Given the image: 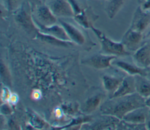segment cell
I'll return each mask as SVG.
<instances>
[{
  "label": "cell",
  "instance_id": "277c9868",
  "mask_svg": "<svg viewBox=\"0 0 150 130\" xmlns=\"http://www.w3.org/2000/svg\"><path fill=\"white\" fill-rule=\"evenodd\" d=\"M144 38L143 33L129 28L123 35L121 43L129 52H135L143 44Z\"/></svg>",
  "mask_w": 150,
  "mask_h": 130
},
{
  "label": "cell",
  "instance_id": "f546056e",
  "mask_svg": "<svg viewBox=\"0 0 150 130\" xmlns=\"http://www.w3.org/2000/svg\"><path fill=\"white\" fill-rule=\"evenodd\" d=\"M146 76L150 80V66H149L147 68H146Z\"/></svg>",
  "mask_w": 150,
  "mask_h": 130
},
{
  "label": "cell",
  "instance_id": "2e32d148",
  "mask_svg": "<svg viewBox=\"0 0 150 130\" xmlns=\"http://www.w3.org/2000/svg\"><path fill=\"white\" fill-rule=\"evenodd\" d=\"M113 64L129 75H146V68H141L135 64L133 65L124 61H117L115 62H113Z\"/></svg>",
  "mask_w": 150,
  "mask_h": 130
},
{
  "label": "cell",
  "instance_id": "ffe728a7",
  "mask_svg": "<svg viewBox=\"0 0 150 130\" xmlns=\"http://www.w3.org/2000/svg\"><path fill=\"white\" fill-rule=\"evenodd\" d=\"M126 0H107L105 3V12L109 18H113L121 9Z\"/></svg>",
  "mask_w": 150,
  "mask_h": 130
},
{
  "label": "cell",
  "instance_id": "9a60e30c",
  "mask_svg": "<svg viewBox=\"0 0 150 130\" xmlns=\"http://www.w3.org/2000/svg\"><path fill=\"white\" fill-rule=\"evenodd\" d=\"M134 76L136 92L145 99L150 96V80L144 75H136Z\"/></svg>",
  "mask_w": 150,
  "mask_h": 130
},
{
  "label": "cell",
  "instance_id": "d6986e66",
  "mask_svg": "<svg viewBox=\"0 0 150 130\" xmlns=\"http://www.w3.org/2000/svg\"><path fill=\"white\" fill-rule=\"evenodd\" d=\"M123 78L124 77H116L105 75L103 76V84L105 89L110 92L111 95L118 89Z\"/></svg>",
  "mask_w": 150,
  "mask_h": 130
},
{
  "label": "cell",
  "instance_id": "52a82bcc",
  "mask_svg": "<svg viewBox=\"0 0 150 130\" xmlns=\"http://www.w3.org/2000/svg\"><path fill=\"white\" fill-rule=\"evenodd\" d=\"M103 115L91 124H86L84 126V128L88 129H112L117 128L120 122V119L110 115Z\"/></svg>",
  "mask_w": 150,
  "mask_h": 130
},
{
  "label": "cell",
  "instance_id": "30bf717a",
  "mask_svg": "<svg viewBox=\"0 0 150 130\" xmlns=\"http://www.w3.org/2000/svg\"><path fill=\"white\" fill-rule=\"evenodd\" d=\"M49 8L56 17H72L74 15L72 7L67 0H54Z\"/></svg>",
  "mask_w": 150,
  "mask_h": 130
},
{
  "label": "cell",
  "instance_id": "7402d4cb",
  "mask_svg": "<svg viewBox=\"0 0 150 130\" xmlns=\"http://www.w3.org/2000/svg\"><path fill=\"white\" fill-rule=\"evenodd\" d=\"M117 128L122 129H146L145 124H132L127 122L122 119V121H120L117 126Z\"/></svg>",
  "mask_w": 150,
  "mask_h": 130
},
{
  "label": "cell",
  "instance_id": "4dcf8cb0",
  "mask_svg": "<svg viewBox=\"0 0 150 130\" xmlns=\"http://www.w3.org/2000/svg\"><path fill=\"white\" fill-rule=\"evenodd\" d=\"M145 125H146V129H149L150 130V121H148L145 122Z\"/></svg>",
  "mask_w": 150,
  "mask_h": 130
},
{
  "label": "cell",
  "instance_id": "9c48e42d",
  "mask_svg": "<svg viewBox=\"0 0 150 130\" xmlns=\"http://www.w3.org/2000/svg\"><path fill=\"white\" fill-rule=\"evenodd\" d=\"M33 21L39 32L54 36L63 41H71L64 29L61 25H59L54 24L53 25L46 26L41 25L34 19Z\"/></svg>",
  "mask_w": 150,
  "mask_h": 130
},
{
  "label": "cell",
  "instance_id": "4316f807",
  "mask_svg": "<svg viewBox=\"0 0 150 130\" xmlns=\"http://www.w3.org/2000/svg\"><path fill=\"white\" fill-rule=\"evenodd\" d=\"M144 11L150 10V0H142L139 5Z\"/></svg>",
  "mask_w": 150,
  "mask_h": 130
},
{
  "label": "cell",
  "instance_id": "5bb4252c",
  "mask_svg": "<svg viewBox=\"0 0 150 130\" xmlns=\"http://www.w3.org/2000/svg\"><path fill=\"white\" fill-rule=\"evenodd\" d=\"M59 22L64 29L71 41L79 45H83L84 44V36L78 28L72 24L62 20H59Z\"/></svg>",
  "mask_w": 150,
  "mask_h": 130
},
{
  "label": "cell",
  "instance_id": "3957f363",
  "mask_svg": "<svg viewBox=\"0 0 150 130\" xmlns=\"http://www.w3.org/2000/svg\"><path fill=\"white\" fill-rule=\"evenodd\" d=\"M148 27H150V11H144L138 6L133 15L129 28L144 34Z\"/></svg>",
  "mask_w": 150,
  "mask_h": 130
},
{
  "label": "cell",
  "instance_id": "44dd1931",
  "mask_svg": "<svg viewBox=\"0 0 150 130\" xmlns=\"http://www.w3.org/2000/svg\"><path fill=\"white\" fill-rule=\"evenodd\" d=\"M91 14V13H90L89 11L87 12L84 9H81L80 12L76 14L74 16L75 20L81 26L86 28H91V27L93 26L91 16L90 15Z\"/></svg>",
  "mask_w": 150,
  "mask_h": 130
},
{
  "label": "cell",
  "instance_id": "f1b7e54d",
  "mask_svg": "<svg viewBox=\"0 0 150 130\" xmlns=\"http://www.w3.org/2000/svg\"><path fill=\"white\" fill-rule=\"evenodd\" d=\"M145 106L150 109V96L145 99Z\"/></svg>",
  "mask_w": 150,
  "mask_h": 130
},
{
  "label": "cell",
  "instance_id": "7c38bea8",
  "mask_svg": "<svg viewBox=\"0 0 150 130\" xmlns=\"http://www.w3.org/2000/svg\"><path fill=\"white\" fill-rule=\"evenodd\" d=\"M149 114V109L145 106L130 111L122 119L132 124H145L147 121L148 115Z\"/></svg>",
  "mask_w": 150,
  "mask_h": 130
},
{
  "label": "cell",
  "instance_id": "836d02e7",
  "mask_svg": "<svg viewBox=\"0 0 150 130\" xmlns=\"http://www.w3.org/2000/svg\"><path fill=\"white\" fill-rule=\"evenodd\" d=\"M149 113H150V109H149Z\"/></svg>",
  "mask_w": 150,
  "mask_h": 130
},
{
  "label": "cell",
  "instance_id": "7a4b0ae2",
  "mask_svg": "<svg viewBox=\"0 0 150 130\" xmlns=\"http://www.w3.org/2000/svg\"><path fill=\"white\" fill-rule=\"evenodd\" d=\"M98 38L101 47V51L105 54L115 56H126L131 55L124 45L121 42H115L108 37L98 29L92 26L90 28Z\"/></svg>",
  "mask_w": 150,
  "mask_h": 130
},
{
  "label": "cell",
  "instance_id": "83f0119b",
  "mask_svg": "<svg viewBox=\"0 0 150 130\" xmlns=\"http://www.w3.org/2000/svg\"><path fill=\"white\" fill-rule=\"evenodd\" d=\"M18 96L16 94H12L10 98V99L9 101V102L11 104H15L16 103V102L18 101Z\"/></svg>",
  "mask_w": 150,
  "mask_h": 130
},
{
  "label": "cell",
  "instance_id": "d6a6232c",
  "mask_svg": "<svg viewBox=\"0 0 150 130\" xmlns=\"http://www.w3.org/2000/svg\"><path fill=\"white\" fill-rule=\"evenodd\" d=\"M40 1H42V2H45V0H40Z\"/></svg>",
  "mask_w": 150,
  "mask_h": 130
},
{
  "label": "cell",
  "instance_id": "6da1fadb",
  "mask_svg": "<svg viewBox=\"0 0 150 130\" xmlns=\"http://www.w3.org/2000/svg\"><path fill=\"white\" fill-rule=\"evenodd\" d=\"M145 106V99L137 92L132 94L110 98L100 106L102 114L110 115L122 119L130 111Z\"/></svg>",
  "mask_w": 150,
  "mask_h": 130
},
{
  "label": "cell",
  "instance_id": "cb8c5ba5",
  "mask_svg": "<svg viewBox=\"0 0 150 130\" xmlns=\"http://www.w3.org/2000/svg\"><path fill=\"white\" fill-rule=\"evenodd\" d=\"M11 94L9 90V89L4 86L2 88L1 90V101L2 102L6 103L7 102H9L10 98L11 96Z\"/></svg>",
  "mask_w": 150,
  "mask_h": 130
},
{
  "label": "cell",
  "instance_id": "8fae6325",
  "mask_svg": "<svg viewBox=\"0 0 150 130\" xmlns=\"http://www.w3.org/2000/svg\"><path fill=\"white\" fill-rule=\"evenodd\" d=\"M37 18L33 16V19L43 26H50L56 24L57 17L54 15L49 7L42 5L38 8Z\"/></svg>",
  "mask_w": 150,
  "mask_h": 130
},
{
  "label": "cell",
  "instance_id": "484cf974",
  "mask_svg": "<svg viewBox=\"0 0 150 130\" xmlns=\"http://www.w3.org/2000/svg\"><path fill=\"white\" fill-rule=\"evenodd\" d=\"M1 112L2 114L9 115L12 112V109L9 104L4 103V104H2L1 106Z\"/></svg>",
  "mask_w": 150,
  "mask_h": 130
},
{
  "label": "cell",
  "instance_id": "ac0fdd59",
  "mask_svg": "<svg viewBox=\"0 0 150 130\" xmlns=\"http://www.w3.org/2000/svg\"><path fill=\"white\" fill-rule=\"evenodd\" d=\"M36 38L43 41L44 42L51 44L52 45L58 46H66L67 47L70 45H72L71 41H63L54 36L43 34L42 32H39V31L37 32L36 34L35 35Z\"/></svg>",
  "mask_w": 150,
  "mask_h": 130
},
{
  "label": "cell",
  "instance_id": "d4e9b609",
  "mask_svg": "<svg viewBox=\"0 0 150 130\" xmlns=\"http://www.w3.org/2000/svg\"><path fill=\"white\" fill-rule=\"evenodd\" d=\"M4 5L9 11H12L16 7L18 0H3Z\"/></svg>",
  "mask_w": 150,
  "mask_h": 130
},
{
  "label": "cell",
  "instance_id": "e0dca14e",
  "mask_svg": "<svg viewBox=\"0 0 150 130\" xmlns=\"http://www.w3.org/2000/svg\"><path fill=\"white\" fill-rule=\"evenodd\" d=\"M104 95L98 94L88 98L81 107V111L85 114H90L94 112L100 105Z\"/></svg>",
  "mask_w": 150,
  "mask_h": 130
},
{
  "label": "cell",
  "instance_id": "1f68e13d",
  "mask_svg": "<svg viewBox=\"0 0 150 130\" xmlns=\"http://www.w3.org/2000/svg\"><path fill=\"white\" fill-rule=\"evenodd\" d=\"M150 36V27L149 28V31L147 32V34L145 35V38H149Z\"/></svg>",
  "mask_w": 150,
  "mask_h": 130
},
{
  "label": "cell",
  "instance_id": "5b68a950",
  "mask_svg": "<svg viewBox=\"0 0 150 130\" xmlns=\"http://www.w3.org/2000/svg\"><path fill=\"white\" fill-rule=\"evenodd\" d=\"M132 58L135 64L137 66L142 68L150 66V38L144 42L134 52Z\"/></svg>",
  "mask_w": 150,
  "mask_h": 130
},
{
  "label": "cell",
  "instance_id": "ba28073f",
  "mask_svg": "<svg viewBox=\"0 0 150 130\" xmlns=\"http://www.w3.org/2000/svg\"><path fill=\"white\" fill-rule=\"evenodd\" d=\"M15 19L19 25L22 26L29 32H33L36 34L38 29L36 26L33 16L30 15L29 10L25 6H22L15 14Z\"/></svg>",
  "mask_w": 150,
  "mask_h": 130
},
{
  "label": "cell",
  "instance_id": "8992f818",
  "mask_svg": "<svg viewBox=\"0 0 150 130\" xmlns=\"http://www.w3.org/2000/svg\"><path fill=\"white\" fill-rule=\"evenodd\" d=\"M117 56L108 54H97L81 61L82 64L93 68L101 69L111 67V61L115 59Z\"/></svg>",
  "mask_w": 150,
  "mask_h": 130
},
{
  "label": "cell",
  "instance_id": "4fadbf2b",
  "mask_svg": "<svg viewBox=\"0 0 150 130\" xmlns=\"http://www.w3.org/2000/svg\"><path fill=\"white\" fill-rule=\"evenodd\" d=\"M136 92L134 76L133 75H129L124 76L122 82L118 88V89L112 94L110 98L120 97L133 93Z\"/></svg>",
  "mask_w": 150,
  "mask_h": 130
},
{
  "label": "cell",
  "instance_id": "603a6c76",
  "mask_svg": "<svg viewBox=\"0 0 150 130\" xmlns=\"http://www.w3.org/2000/svg\"><path fill=\"white\" fill-rule=\"evenodd\" d=\"M1 77L6 83L9 84L10 83V75L9 71L8 70V68L6 67L5 64H4L2 62H1Z\"/></svg>",
  "mask_w": 150,
  "mask_h": 130
}]
</instances>
